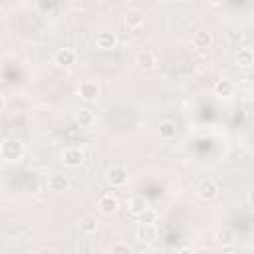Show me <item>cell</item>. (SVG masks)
I'll return each mask as SVG.
<instances>
[{
    "label": "cell",
    "mask_w": 254,
    "mask_h": 254,
    "mask_svg": "<svg viewBox=\"0 0 254 254\" xmlns=\"http://www.w3.org/2000/svg\"><path fill=\"white\" fill-rule=\"evenodd\" d=\"M0 155H2V159H6V161H20L22 155H24V145H22V141L16 139V137H10V139L2 141V145H0Z\"/></svg>",
    "instance_id": "cell-1"
},
{
    "label": "cell",
    "mask_w": 254,
    "mask_h": 254,
    "mask_svg": "<svg viewBox=\"0 0 254 254\" xmlns=\"http://www.w3.org/2000/svg\"><path fill=\"white\" fill-rule=\"evenodd\" d=\"M77 95H79L83 101L91 103V101H95V99L99 97V85H97L95 81L85 79V81L79 83V87H77Z\"/></svg>",
    "instance_id": "cell-2"
},
{
    "label": "cell",
    "mask_w": 254,
    "mask_h": 254,
    "mask_svg": "<svg viewBox=\"0 0 254 254\" xmlns=\"http://www.w3.org/2000/svg\"><path fill=\"white\" fill-rule=\"evenodd\" d=\"M62 161H64V165H67V167H79V165L85 161V153H83V149H79V147H67V149L62 153Z\"/></svg>",
    "instance_id": "cell-3"
},
{
    "label": "cell",
    "mask_w": 254,
    "mask_h": 254,
    "mask_svg": "<svg viewBox=\"0 0 254 254\" xmlns=\"http://www.w3.org/2000/svg\"><path fill=\"white\" fill-rule=\"evenodd\" d=\"M218 185L212 181V179H204V181H200L198 183V187H196V194L202 198V200H212V198H216L218 196Z\"/></svg>",
    "instance_id": "cell-4"
},
{
    "label": "cell",
    "mask_w": 254,
    "mask_h": 254,
    "mask_svg": "<svg viewBox=\"0 0 254 254\" xmlns=\"http://www.w3.org/2000/svg\"><path fill=\"white\" fill-rule=\"evenodd\" d=\"M77 56L71 48H60L56 54H54V62L60 65V67H71L75 64Z\"/></svg>",
    "instance_id": "cell-5"
},
{
    "label": "cell",
    "mask_w": 254,
    "mask_h": 254,
    "mask_svg": "<svg viewBox=\"0 0 254 254\" xmlns=\"http://www.w3.org/2000/svg\"><path fill=\"white\" fill-rule=\"evenodd\" d=\"M95 46L99 50H113L117 46V36L115 32H109V30H103L95 36Z\"/></svg>",
    "instance_id": "cell-6"
},
{
    "label": "cell",
    "mask_w": 254,
    "mask_h": 254,
    "mask_svg": "<svg viewBox=\"0 0 254 254\" xmlns=\"http://www.w3.org/2000/svg\"><path fill=\"white\" fill-rule=\"evenodd\" d=\"M97 206H99V212L101 214H115L117 208H119V200L113 196V194H103L99 200H97Z\"/></svg>",
    "instance_id": "cell-7"
},
{
    "label": "cell",
    "mask_w": 254,
    "mask_h": 254,
    "mask_svg": "<svg viewBox=\"0 0 254 254\" xmlns=\"http://www.w3.org/2000/svg\"><path fill=\"white\" fill-rule=\"evenodd\" d=\"M48 187L56 192H64L69 189V177L64 175V173H54L50 179H48Z\"/></svg>",
    "instance_id": "cell-8"
},
{
    "label": "cell",
    "mask_w": 254,
    "mask_h": 254,
    "mask_svg": "<svg viewBox=\"0 0 254 254\" xmlns=\"http://www.w3.org/2000/svg\"><path fill=\"white\" fill-rule=\"evenodd\" d=\"M107 183L111 187H123L127 183V171L123 167H111L107 171Z\"/></svg>",
    "instance_id": "cell-9"
},
{
    "label": "cell",
    "mask_w": 254,
    "mask_h": 254,
    "mask_svg": "<svg viewBox=\"0 0 254 254\" xmlns=\"http://www.w3.org/2000/svg\"><path fill=\"white\" fill-rule=\"evenodd\" d=\"M143 20H145V16H143V12L137 10V8H131V10H127V12L123 14V22H125L127 28H139V26L143 24Z\"/></svg>",
    "instance_id": "cell-10"
},
{
    "label": "cell",
    "mask_w": 254,
    "mask_h": 254,
    "mask_svg": "<svg viewBox=\"0 0 254 254\" xmlns=\"http://www.w3.org/2000/svg\"><path fill=\"white\" fill-rule=\"evenodd\" d=\"M236 64H238V67H242V69H250V67L254 65V52H252L250 48L238 50V54H236Z\"/></svg>",
    "instance_id": "cell-11"
},
{
    "label": "cell",
    "mask_w": 254,
    "mask_h": 254,
    "mask_svg": "<svg viewBox=\"0 0 254 254\" xmlns=\"http://www.w3.org/2000/svg\"><path fill=\"white\" fill-rule=\"evenodd\" d=\"M192 42H194L196 48H202V50H204V48H210V46H212L214 38H212V32H208V30H198V32H194Z\"/></svg>",
    "instance_id": "cell-12"
},
{
    "label": "cell",
    "mask_w": 254,
    "mask_h": 254,
    "mask_svg": "<svg viewBox=\"0 0 254 254\" xmlns=\"http://www.w3.org/2000/svg\"><path fill=\"white\" fill-rule=\"evenodd\" d=\"M137 238L141 242H153L157 238V228L155 224H139L137 228Z\"/></svg>",
    "instance_id": "cell-13"
},
{
    "label": "cell",
    "mask_w": 254,
    "mask_h": 254,
    "mask_svg": "<svg viewBox=\"0 0 254 254\" xmlns=\"http://www.w3.org/2000/svg\"><path fill=\"white\" fill-rule=\"evenodd\" d=\"M137 64H139L143 69H153V67L157 65V56H155L153 52L145 50V52H141V54L137 56Z\"/></svg>",
    "instance_id": "cell-14"
},
{
    "label": "cell",
    "mask_w": 254,
    "mask_h": 254,
    "mask_svg": "<svg viewBox=\"0 0 254 254\" xmlns=\"http://www.w3.org/2000/svg\"><path fill=\"white\" fill-rule=\"evenodd\" d=\"M214 93L220 97H230L234 93V83L230 79H218L214 83Z\"/></svg>",
    "instance_id": "cell-15"
},
{
    "label": "cell",
    "mask_w": 254,
    "mask_h": 254,
    "mask_svg": "<svg viewBox=\"0 0 254 254\" xmlns=\"http://www.w3.org/2000/svg\"><path fill=\"white\" fill-rule=\"evenodd\" d=\"M216 242H218L220 246H230V244L234 242V230L228 228V226L218 228V230H216Z\"/></svg>",
    "instance_id": "cell-16"
},
{
    "label": "cell",
    "mask_w": 254,
    "mask_h": 254,
    "mask_svg": "<svg viewBox=\"0 0 254 254\" xmlns=\"http://www.w3.org/2000/svg\"><path fill=\"white\" fill-rule=\"evenodd\" d=\"M175 135H177V125H175L173 121L167 119V121H161V123H159V137H161V139H167V141H169V139H173Z\"/></svg>",
    "instance_id": "cell-17"
},
{
    "label": "cell",
    "mask_w": 254,
    "mask_h": 254,
    "mask_svg": "<svg viewBox=\"0 0 254 254\" xmlns=\"http://www.w3.org/2000/svg\"><path fill=\"white\" fill-rule=\"evenodd\" d=\"M75 121H77L81 127H89V125L95 121V113H93L91 109L83 107V109H79V111H77V115H75Z\"/></svg>",
    "instance_id": "cell-18"
},
{
    "label": "cell",
    "mask_w": 254,
    "mask_h": 254,
    "mask_svg": "<svg viewBox=\"0 0 254 254\" xmlns=\"http://www.w3.org/2000/svg\"><path fill=\"white\" fill-rule=\"evenodd\" d=\"M79 230H81L83 234H93V232H97V220H95L93 216H83V218L79 220Z\"/></svg>",
    "instance_id": "cell-19"
},
{
    "label": "cell",
    "mask_w": 254,
    "mask_h": 254,
    "mask_svg": "<svg viewBox=\"0 0 254 254\" xmlns=\"http://www.w3.org/2000/svg\"><path fill=\"white\" fill-rule=\"evenodd\" d=\"M149 208V204H147V200L143 198V196H135L133 200H131V206H129V210H131V214H135V216H139L143 210H147Z\"/></svg>",
    "instance_id": "cell-20"
},
{
    "label": "cell",
    "mask_w": 254,
    "mask_h": 254,
    "mask_svg": "<svg viewBox=\"0 0 254 254\" xmlns=\"http://www.w3.org/2000/svg\"><path fill=\"white\" fill-rule=\"evenodd\" d=\"M155 220H157V212L153 208H147V210H143L139 214V222L141 224H155Z\"/></svg>",
    "instance_id": "cell-21"
},
{
    "label": "cell",
    "mask_w": 254,
    "mask_h": 254,
    "mask_svg": "<svg viewBox=\"0 0 254 254\" xmlns=\"http://www.w3.org/2000/svg\"><path fill=\"white\" fill-rule=\"evenodd\" d=\"M111 254H133V250H131L125 242H117V244L111 248Z\"/></svg>",
    "instance_id": "cell-22"
},
{
    "label": "cell",
    "mask_w": 254,
    "mask_h": 254,
    "mask_svg": "<svg viewBox=\"0 0 254 254\" xmlns=\"http://www.w3.org/2000/svg\"><path fill=\"white\" fill-rule=\"evenodd\" d=\"M228 40H230L232 44H238V42L242 40V34H240V32H228Z\"/></svg>",
    "instance_id": "cell-23"
},
{
    "label": "cell",
    "mask_w": 254,
    "mask_h": 254,
    "mask_svg": "<svg viewBox=\"0 0 254 254\" xmlns=\"http://www.w3.org/2000/svg\"><path fill=\"white\" fill-rule=\"evenodd\" d=\"M177 254H194V252H192L190 248H181V250H179Z\"/></svg>",
    "instance_id": "cell-24"
},
{
    "label": "cell",
    "mask_w": 254,
    "mask_h": 254,
    "mask_svg": "<svg viewBox=\"0 0 254 254\" xmlns=\"http://www.w3.org/2000/svg\"><path fill=\"white\" fill-rule=\"evenodd\" d=\"M38 254H56V252L50 250V248H42V250H38Z\"/></svg>",
    "instance_id": "cell-25"
},
{
    "label": "cell",
    "mask_w": 254,
    "mask_h": 254,
    "mask_svg": "<svg viewBox=\"0 0 254 254\" xmlns=\"http://www.w3.org/2000/svg\"><path fill=\"white\" fill-rule=\"evenodd\" d=\"M6 107V99H4V95H0V111Z\"/></svg>",
    "instance_id": "cell-26"
}]
</instances>
